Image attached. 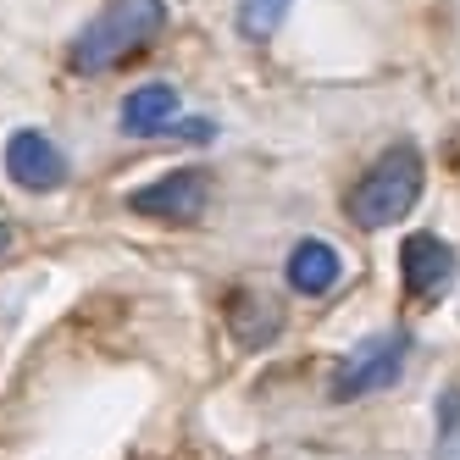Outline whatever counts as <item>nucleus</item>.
<instances>
[{
    "mask_svg": "<svg viewBox=\"0 0 460 460\" xmlns=\"http://www.w3.org/2000/svg\"><path fill=\"white\" fill-rule=\"evenodd\" d=\"M288 6H294V0H239V34L250 45H267L278 28H283Z\"/></svg>",
    "mask_w": 460,
    "mask_h": 460,
    "instance_id": "obj_10",
    "label": "nucleus"
},
{
    "mask_svg": "<svg viewBox=\"0 0 460 460\" xmlns=\"http://www.w3.org/2000/svg\"><path fill=\"white\" fill-rule=\"evenodd\" d=\"M178 89L172 84H139L134 94L122 101V134H134V139H155V134H172L178 128Z\"/></svg>",
    "mask_w": 460,
    "mask_h": 460,
    "instance_id": "obj_8",
    "label": "nucleus"
},
{
    "mask_svg": "<svg viewBox=\"0 0 460 460\" xmlns=\"http://www.w3.org/2000/svg\"><path fill=\"white\" fill-rule=\"evenodd\" d=\"M161 28H167V0H106L78 28L67 61L73 73H117L122 61H134L155 45Z\"/></svg>",
    "mask_w": 460,
    "mask_h": 460,
    "instance_id": "obj_1",
    "label": "nucleus"
},
{
    "mask_svg": "<svg viewBox=\"0 0 460 460\" xmlns=\"http://www.w3.org/2000/svg\"><path fill=\"white\" fill-rule=\"evenodd\" d=\"M211 200V172L200 167H178V172H161L155 183L128 194V211L150 217V222H194Z\"/></svg>",
    "mask_w": 460,
    "mask_h": 460,
    "instance_id": "obj_4",
    "label": "nucleus"
},
{
    "mask_svg": "<svg viewBox=\"0 0 460 460\" xmlns=\"http://www.w3.org/2000/svg\"><path fill=\"white\" fill-rule=\"evenodd\" d=\"M227 327H234V339L244 349H261V344H272L278 339V327H283V311L267 300V294H255V288H239L234 300H227Z\"/></svg>",
    "mask_w": 460,
    "mask_h": 460,
    "instance_id": "obj_9",
    "label": "nucleus"
},
{
    "mask_svg": "<svg viewBox=\"0 0 460 460\" xmlns=\"http://www.w3.org/2000/svg\"><path fill=\"white\" fill-rule=\"evenodd\" d=\"M400 272H405V294H411V300L433 305L438 294L455 283L460 261H455V250H449L438 234H411V239L400 244Z\"/></svg>",
    "mask_w": 460,
    "mask_h": 460,
    "instance_id": "obj_6",
    "label": "nucleus"
},
{
    "mask_svg": "<svg viewBox=\"0 0 460 460\" xmlns=\"http://www.w3.org/2000/svg\"><path fill=\"white\" fill-rule=\"evenodd\" d=\"M0 250H6V222H0Z\"/></svg>",
    "mask_w": 460,
    "mask_h": 460,
    "instance_id": "obj_11",
    "label": "nucleus"
},
{
    "mask_svg": "<svg viewBox=\"0 0 460 460\" xmlns=\"http://www.w3.org/2000/svg\"><path fill=\"white\" fill-rule=\"evenodd\" d=\"M421 189H427V161L416 145H388L367 172L355 178L349 189V222L355 227H367V234H377V227H394V222H405L411 206L421 200Z\"/></svg>",
    "mask_w": 460,
    "mask_h": 460,
    "instance_id": "obj_2",
    "label": "nucleus"
},
{
    "mask_svg": "<svg viewBox=\"0 0 460 460\" xmlns=\"http://www.w3.org/2000/svg\"><path fill=\"white\" fill-rule=\"evenodd\" d=\"M405 355H411V333H377L367 344H355L333 372V400L349 405V400H367V394L394 388L400 372H405Z\"/></svg>",
    "mask_w": 460,
    "mask_h": 460,
    "instance_id": "obj_3",
    "label": "nucleus"
},
{
    "mask_svg": "<svg viewBox=\"0 0 460 460\" xmlns=\"http://www.w3.org/2000/svg\"><path fill=\"white\" fill-rule=\"evenodd\" d=\"M283 278H288L294 294H305V300H322V294H333V288H339L344 261H339V250L327 244V239H300V244L288 250Z\"/></svg>",
    "mask_w": 460,
    "mask_h": 460,
    "instance_id": "obj_7",
    "label": "nucleus"
},
{
    "mask_svg": "<svg viewBox=\"0 0 460 460\" xmlns=\"http://www.w3.org/2000/svg\"><path fill=\"white\" fill-rule=\"evenodd\" d=\"M6 178L28 194H50V189L67 183V155H61V145L50 134H40V128H17L6 139Z\"/></svg>",
    "mask_w": 460,
    "mask_h": 460,
    "instance_id": "obj_5",
    "label": "nucleus"
}]
</instances>
